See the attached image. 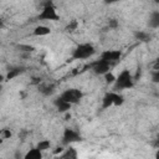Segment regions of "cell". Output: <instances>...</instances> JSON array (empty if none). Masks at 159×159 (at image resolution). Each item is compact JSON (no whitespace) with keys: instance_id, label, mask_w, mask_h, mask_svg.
Wrapping results in <instances>:
<instances>
[{"instance_id":"obj_12","label":"cell","mask_w":159,"mask_h":159,"mask_svg":"<svg viewBox=\"0 0 159 159\" xmlns=\"http://www.w3.org/2000/svg\"><path fill=\"white\" fill-rule=\"evenodd\" d=\"M58 158L61 159H76L77 158V150L72 147L63 149V152L61 154H58Z\"/></svg>"},{"instance_id":"obj_3","label":"cell","mask_w":159,"mask_h":159,"mask_svg":"<svg viewBox=\"0 0 159 159\" xmlns=\"http://www.w3.org/2000/svg\"><path fill=\"white\" fill-rule=\"evenodd\" d=\"M124 103V97L117 92H107L102 98V108L107 109L112 106L119 107Z\"/></svg>"},{"instance_id":"obj_28","label":"cell","mask_w":159,"mask_h":159,"mask_svg":"<svg viewBox=\"0 0 159 159\" xmlns=\"http://www.w3.org/2000/svg\"><path fill=\"white\" fill-rule=\"evenodd\" d=\"M2 92V83H0V93Z\"/></svg>"},{"instance_id":"obj_7","label":"cell","mask_w":159,"mask_h":159,"mask_svg":"<svg viewBox=\"0 0 159 159\" xmlns=\"http://www.w3.org/2000/svg\"><path fill=\"white\" fill-rule=\"evenodd\" d=\"M91 68H92V71H93L96 75L103 76L106 72L109 71L111 63L107 62V61H104V60H102V58H99V60H97V61H94V62L91 63Z\"/></svg>"},{"instance_id":"obj_1","label":"cell","mask_w":159,"mask_h":159,"mask_svg":"<svg viewBox=\"0 0 159 159\" xmlns=\"http://www.w3.org/2000/svg\"><path fill=\"white\" fill-rule=\"evenodd\" d=\"M134 86V77L132 76L130 71L124 68L119 72L118 76H116L114 81V89L122 91V89H129Z\"/></svg>"},{"instance_id":"obj_14","label":"cell","mask_w":159,"mask_h":159,"mask_svg":"<svg viewBox=\"0 0 159 159\" xmlns=\"http://www.w3.org/2000/svg\"><path fill=\"white\" fill-rule=\"evenodd\" d=\"M148 25H149V27H152V29H158V27H159V11H158V10H155V11H153V12L150 14Z\"/></svg>"},{"instance_id":"obj_21","label":"cell","mask_w":159,"mask_h":159,"mask_svg":"<svg viewBox=\"0 0 159 159\" xmlns=\"http://www.w3.org/2000/svg\"><path fill=\"white\" fill-rule=\"evenodd\" d=\"M17 47H19L21 51H24V52H32V51L35 50V47L31 46V45H22V43H21V45H19Z\"/></svg>"},{"instance_id":"obj_4","label":"cell","mask_w":159,"mask_h":159,"mask_svg":"<svg viewBox=\"0 0 159 159\" xmlns=\"http://www.w3.org/2000/svg\"><path fill=\"white\" fill-rule=\"evenodd\" d=\"M60 97L71 104H77L83 98V92L78 88H67L61 93Z\"/></svg>"},{"instance_id":"obj_27","label":"cell","mask_w":159,"mask_h":159,"mask_svg":"<svg viewBox=\"0 0 159 159\" xmlns=\"http://www.w3.org/2000/svg\"><path fill=\"white\" fill-rule=\"evenodd\" d=\"M2 143H4V138L1 137V129H0V145H1Z\"/></svg>"},{"instance_id":"obj_15","label":"cell","mask_w":159,"mask_h":159,"mask_svg":"<svg viewBox=\"0 0 159 159\" xmlns=\"http://www.w3.org/2000/svg\"><path fill=\"white\" fill-rule=\"evenodd\" d=\"M24 158H25V159H41V158H42V152L39 150V149L35 147V148L30 149V150L24 155Z\"/></svg>"},{"instance_id":"obj_20","label":"cell","mask_w":159,"mask_h":159,"mask_svg":"<svg viewBox=\"0 0 159 159\" xmlns=\"http://www.w3.org/2000/svg\"><path fill=\"white\" fill-rule=\"evenodd\" d=\"M11 135H12V133H11V130H10L9 128H4V129H1V137L4 138V140L10 139Z\"/></svg>"},{"instance_id":"obj_18","label":"cell","mask_w":159,"mask_h":159,"mask_svg":"<svg viewBox=\"0 0 159 159\" xmlns=\"http://www.w3.org/2000/svg\"><path fill=\"white\" fill-rule=\"evenodd\" d=\"M77 27H78V21H77L76 19H73V20H71V21L67 24V26L65 27V30H66L67 32H73L75 30H77Z\"/></svg>"},{"instance_id":"obj_16","label":"cell","mask_w":159,"mask_h":159,"mask_svg":"<svg viewBox=\"0 0 159 159\" xmlns=\"http://www.w3.org/2000/svg\"><path fill=\"white\" fill-rule=\"evenodd\" d=\"M134 37L140 42H149L152 40V35L145 31H134Z\"/></svg>"},{"instance_id":"obj_19","label":"cell","mask_w":159,"mask_h":159,"mask_svg":"<svg viewBox=\"0 0 159 159\" xmlns=\"http://www.w3.org/2000/svg\"><path fill=\"white\" fill-rule=\"evenodd\" d=\"M104 80H106V83H108V84H112V83H114V81H116V76L111 72V71H108V72H106L104 75Z\"/></svg>"},{"instance_id":"obj_5","label":"cell","mask_w":159,"mask_h":159,"mask_svg":"<svg viewBox=\"0 0 159 159\" xmlns=\"http://www.w3.org/2000/svg\"><path fill=\"white\" fill-rule=\"evenodd\" d=\"M37 19L39 20H46V21H57V20H60V15L57 14L56 7L51 2H48L42 7Z\"/></svg>"},{"instance_id":"obj_17","label":"cell","mask_w":159,"mask_h":159,"mask_svg":"<svg viewBox=\"0 0 159 159\" xmlns=\"http://www.w3.org/2000/svg\"><path fill=\"white\" fill-rule=\"evenodd\" d=\"M50 147H51V142L50 140H47V139H43V140H40L37 144H36V148L39 149V150H41V152H43V150H47V149H50Z\"/></svg>"},{"instance_id":"obj_26","label":"cell","mask_w":159,"mask_h":159,"mask_svg":"<svg viewBox=\"0 0 159 159\" xmlns=\"http://www.w3.org/2000/svg\"><path fill=\"white\" fill-rule=\"evenodd\" d=\"M4 81H5V76H4V75H1V73H0V83H2V82H4Z\"/></svg>"},{"instance_id":"obj_24","label":"cell","mask_w":159,"mask_h":159,"mask_svg":"<svg viewBox=\"0 0 159 159\" xmlns=\"http://www.w3.org/2000/svg\"><path fill=\"white\" fill-rule=\"evenodd\" d=\"M62 152H63V148H62V147H57V148H56V149L53 150V154H55V155H57L58 153L61 154Z\"/></svg>"},{"instance_id":"obj_13","label":"cell","mask_w":159,"mask_h":159,"mask_svg":"<svg viewBox=\"0 0 159 159\" xmlns=\"http://www.w3.org/2000/svg\"><path fill=\"white\" fill-rule=\"evenodd\" d=\"M32 34H34L35 36H47V35L51 34V29H50L48 26H46V25H37V26L34 29Z\"/></svg>"},{"instance_id":"obj_23","label":"cell","mask_w":159,"mask_h":159,"mask_svg":"<svg viewBox=\"0 0 159 159\" xmlns=\"http://www.w3.org/2000/svg\"><path fill=\"white\" fill-rule=\"evenodd\" d=\"M152 81H153L154 83H158V82H159V71H158V70H155V71L152 73Z\"/></svg>"},{"instance_id":"obj_22","label":"cell","mask_w":159,"mask_h":159,"mask_svg":"<svg viewBox=\"0 0 159 159\" xmlns=\"http://www.w3.org/2000/svg\"><path fill=\"white\" fill-rule=\"evenodd\" d=\"M118 26H119V22H118L117 19H111V20L108 21V27H109V29H117Z\"/></svg>"},{"instance_id":"obj_9","label":"cell","mask_w":159,"mask_h":159,"mask_svg":"<svg viewBox=\"0 0 159 159\" xmlns=\"http://www.w3.org/2000/svg\"><path fill=\"white\" fill-rule=\"evenodd\" d=\"M53 104H55L56 109H57L60 113H66V112H68V111L71 109V107H72V104H71V103L66 102V101H65L63 98H61V97L55 98Z\"/></svg>"},{"instance_id":"obj_2","label":"cell","mask_w":159,"mask_h":159,"mask_svg":"<svg viewBox=\"0 0 159 159\" xmlns=\"http://www.w3.org/2000/svg\"><path fill=\"white\" fill-rule=\"evenodd\" d=\"M96 53V48L92 43L89 42H83L76 46V48L72 52V58L73 60H86L92 57Z\"/></svg>"},{"instance_id":"obj_10","label":"cell","mask_w":159,"mask_h":159,"mask_svg":"<svg viewBox=\"0 0 159 159\" xmlns=\"http://www.w3.org/2000/svg\"><path fill=\"white\" fill-rule=\"evenodd\" d=\"M39 92L43 96H51L55 92V84L53 83H48V82H43V83H39L37 84Z\"/></svg>"},{"instance_id":"obj_8","label":"cell","mask_w":159,"mask_h":159,"mask_svg":"<svg viewBox=\"0 0 159 159\" xmlns=\"http://www.w3.org/2000/svg\"><path fill=\"white\" fill-rule=\"evenodd\" d=\"M120 57H122V52L119 50H106L101 53V58L109 62V63L119 61Z\"/></svg>"},{"instance_id":"obj_25","label":"cell","mask_w":159,"mask_h":159,"mask_svg":"<svg viewBox=\"0 0 159 159\" xmlns=\"http://www.w3.org/2000/svg\"><path fill=\"white\" fill-rule=\"evenodd\" d=\"M118 1H120V0H104V4H116V2H118Z\"/></svg>"},{"instance_id":"obj_6","label":"cell","mask_w":159,"mask_h":159,"mask_svg":"<svg viewBox=\"0 0 159 159\" xmlns=\"http://www.w3.org/2000/svg\"><path fill=\"white\" fill-rule=\"evenodd\" d=\"M81 140H82V137L77 130L72 128H65L63 134H62V143L65 145H70L72 143H77Z\"/></svg>"},{"instance_id":"obj_11","label":"cell","mask_w":159,"mask_h":159,"mask_svg":"<svg viewBox=\"0 0 159 159\" xmlns=\"http://www.w3.org/2000/svg\"><path fill=\"white\" fill-rule=\"evenodd\" d=\"M25 72V68L24 67H12L7 71L6 76H5V81H10V80H14L15 77L20 76L21 73Z\"/></svg>"}]
</instances>
